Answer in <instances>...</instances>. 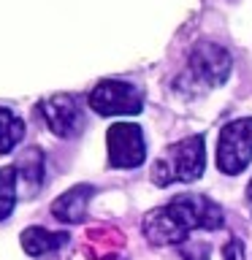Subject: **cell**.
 Wrapping results in <instances>:
<instances>
[{
    "label": "cell",
    "mask_w": 252,
    "mask_h": 260,
    "mask_svg": "<svg viewBox=\"0 0 252 260\" xmlns=\"http://www.w3.org/2000/svg\"><path fill=\"white\" fill-rule=\"evenodd\" d=\"M231 68H233V60L228 49H223L219 44L201 41L190 52V57H187V65L179 73V79L174 81V87H176V92H182L187 98L203 95L209 89L225 84V79L231 76Z\"/></svg>",
    "instance_id": "6da1fadb"
},
{
    "label": "cell",
    "mask_w": 252,
    "mask_h": 260,
    "mask_svg": "<svg viewBox=\"0 0 252 260\" xmlns=\"http://www.w3.org/2000/svg\"><path fill=\"white\" fill-rule=\"evenodd\" d=\"M206 166V149H203V136H187L182 141L171 144L166 154L152 166V182L166 187L174 182H198Z\"/></svg>",
    "instance_id": "7a4b0ae2"
},
{
    "label": "cell",
    "mask_w": 252,
    "mask_h": 260,
    "mask_svg": "<svg viewBox=\"0 0 252 260\" xmlns=\"http://www.w3.org/2000/svg\"><path fill=\"white\" fill-rule=\"evenodd\" d=\"M171 219L190 236L193 231H219L225 225V214L206 195H176L166 203Z\"/></svg>",
    "instance_id": "3957f363"
},
{
    "label": "cell",
    "mask_w": 252,
    "mask_h": 260,
    "mask_svg": "<svg viewBox=\"0 0 252 260\" xmlns=\"http://www.w3.org/2000/svg\"><path fill=\"white\" fill-rule=\"evenodd\" d=\"M252 162V117L233 119L219 130L217 141V168L223 174H241Z\"/></svg>",
    "instance_id": "277c9868"
},
{
    "label": "cell",
    "mask_w": 252,
    "mask_h": 260,
    "mask_svg": "<svg viewBox=\"0 0 252 260\" xmlns=\"http://www.w3.org/2000/svg\"><path fill=\"white\" fill-rule=\"evenodd\" d=\"M89 109L101 117H117V114H138L144 111V92L128 81H101L89 92Z\"/></svg>",
    "instance_id": "5b68a950"
},
{
    "label": "cell",
    "mask_w": 252,
    "mask_h": 260,
    "mask_svg": "<svg viewBox=\"0 0 252 260\" xmlns=\"http://www.w3.org/2000/svg\"><path fill=\"white\" fill-rule=\"evenodd\" d=\"M109 162L114 168H138L146 160V141L138 125L117 122L109 127Z\"/></svg>",
    "instance_id": "8992f818"
},
{
    "label": "cell",
    "mask_w": 252,
    "mask_h": 260,
    "mask_svg": "<svg viewBox=\"0 0 252 260\" xmlns=\"http://www.w3.org/2000/svg\"><path fill=\"white\" fill-rule=\"evenodd\" d=\"M41 117L60 138H73L81 127V109L73 95H52L41 101Z\"/></svg>",
    "instance_id": "52a82bcc"
},
{
    "label": "cell",
    "mask_w": 252,
    "mask_h": 260,
    "mask_svg": "<svg viewBox=\"0 0 252 260\" xmlns=\"http://www.w3.org/2000/svg\"><path fill=\"white\" fill-rule=\"evenodd\" d=\"M92 187L89 184H76L71 187L65 195H60L54 203H52V214L57 219H62V222H79V219H84L87 214V203L92 198Z\"/></svg>",
    "instance_id": "ba28073f"
},
{
    "label": "cell",
    "mask_w": 252,
    "mask_h": 260,
    "mask_svg": "<svg viewBox=\"0 0 252 260\" xmlns=\"http://www.w3.org/2000/svg\"><path fill=\"white\" fill-rule=\"evenodd\" d=\"M65 241H68V233H52L46 228H27L22 233V249L30 257H44L49 252L60 249Z\"/></svg>",
    "instance_id": "9c48e42d"
},
{
    "label": "cell",
    "mask_w": 252,
    "mask_h": 260,
    "mask_svg": "<svg viewBox=\"0 0 252 260\" xmlns=\"http://www.w3.org/2000/svg\"><path fill=\"white\" fill-rule=\"evenodd\" d=\"M16 182H22L27 190H38L44 182V154L38 149H24L14 162Z\"/></svg>",
    "instance_id": "30bf717a"
},
{
    "label": "cell",
    "mask_w": 252,
    "mask_h": 260,
    "mask_svg": "<svg viewBox=\"0 0 252 260\" xmlns=\"http://www.w3.org/2000/svg\"><path fill=\"white\" fill-rule=\"evenodd\" d=\"M24 138V122L11 109L0 106V154H8Z\"/></svg>",
    "instance_id": "8fae6325"
},
{
    "label": "cell",
    "mask_w": 252,
    "mask_h": 260,
    "mask_svg": "<svg viewBox=\"0 0 252 260\" xmlns=\"http://www.w3.org/2000/svg\"><path fill=\"white\" fill-rule=\"evenodd\" d=\"M16 171L14 166L8 168H0V219H6L8 214L14 211V203H16Z\"/></svg>",
    "instance_id": "7c38bea8"
},
{
    "label": "cell",
    "mask_w": 252,
    "mask_h": 260,
    "mask_svg": "<svg viewBox=\"0 0 252 260\" xmlns=\"http://www.w3.org/2000/svg\"><path fill=\"white\" fill-rule=\"evenodd\" d=\"M184 260H209V255H211V249H209V244H190V247H187L184 252Z\"/></svg>",
    "instance_id": "4fadbf2b"
},
{
    "label": "cell",
    "mask_w": 252,
    "mask_h": 260,
    "mask_svg": "<svg viewBox=\"0 0 252 260\" xmlns=\"http://www.w3.org/2000/svg\"><path fill=\"white\" fill-rule=\"evenodd\" d=\"M223 257L225 260H247V257H244V244L239 239H231L223 247Z\"/></svg>",
    "instance_id": "5bb4252c"
},
{
    "label": "cell",
    "mask_w": 252,
    "mask_h": 260,
    "mask_svg": "<svg viewBox=\"0 0 252 260\" xmlns=\"http://www.w3.org/2000/svg\"><path fill=\"white\" fill-rule=\"evenodd\" d=\"M247 203H249V211H252V182H249V187H247Z\"/></svg>",
    "instance_id": "9a60e30c"
}]
</instances>
